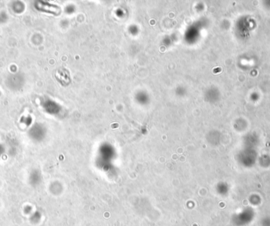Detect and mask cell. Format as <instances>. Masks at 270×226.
<instances>
[{
  "label": "cell",
  "instance_id": "obj_1",
  "mask_svg": "<svg viewBox=\"0 0 270 226\" xmlns=\"http://www.w3.org/2000/svg\"><path fill=\"white\" fill-rule=\"evenodd\" d=\"M55 78L58 80V82H60L61 84L64 86H68L71 82L69 71L63 67L59 68L57 71L56 74H55Z\"/></svg>",
  "mask_w": 270,
  "mask_h": 226
},
{
  "label": "cell",
  "instance_id": "obj_2",
  "mask_svg": "<svg viewBox=\"0 0 270 226\" xmlns=\"http://www.w3.org/2000/svg\"><path fill=\"white\" fill-rule=\"evenodd\" d=\"M41 5V4H40ZM43 6V5H41ZM41 10L42 11H48V12H55V11H58L59 9L55 6H51V5H48V4H44L43 6V8H41Z\"/></svg>",
  "mask_w": 270,
  "mask_h": 226
}]
</instances>
